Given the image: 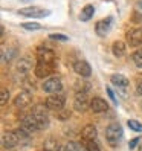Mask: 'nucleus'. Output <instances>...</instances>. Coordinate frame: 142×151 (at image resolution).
<instances>
[{
    "label": "nucleus",
    "mask_w": 142,
    "mask_h": 151,
    "mask_svg": "<svg viewBox=\"0 0 142 151\" xmlns=\"http://www.w3.org/2000/svg\"><path fill=\"white\" fill-rule=\"evenodd\" d=\"M122 127L119 125L118 122H112L105 127V140L109 142L110 147H116L119 144V140L122 139Z\"/></svg>",
    "instance_id": "obj_1"
},
{
    "label": "nucleus",
    "mask_w": 142,
    "mask_h": 151,
    "mask_svg": "<svg viewBox=\"0 0 142 151\" xmlns=\"http://www.w3.org/2000/svg\"><path fill=\"white\" fill-rule=\"evenodd\" d=\"M66 104V95L63 92L55 93V95H49L44 101V105H46L48 110H54V111H60L64 109Z\"/></svg>",
    "instance_id": "obj_2"
},
{
    "label": "nucleus",
    "mask_w": 142,
    "mask_h": 151,
    "mask_svg": "<svg viewBox=\"0 0 142 151\" xmlns=\"http://www.w3.org/2000/svg\"><path fill=\"white\" fill-rule=\"evenodd\" d=\"M37 63L55 66V52L46 46H40L37 49Z\"/></svg>",
    "instance_id": "obj_3"
},
{
    "label": "nucleus",
    "mask_w": 142,
    "mask_h": 151,
    "mask_svg": "<svg viewBox=\"0 0 142 151\" xmlns=\"http://www.w3.org/2000/svg\"><path fill=\"white\" fill-rule=\"evenodd\" d=\"M19 14L25 17H31V19H43V17H48L50 11L40 8V6H26V8H20Z\"/></svg>",
    "instance_id": "obj_4"
},
{
    "label": "nucleus",
    "mask_w": 142,
    "mask_h": 151,
    "mask_svg": "<svg viewBox=\"0 0 142 151\" xmlns=\"http://www.w3.org/2000/svg\"><path fill=\"white\" fill-rule=\"evenodd\" d=\"M20 128H22L23 131H26L28 134H32L34 131L40 130L38 122H37V119H35V116H34L32 111H31L29 114H25V116L22 118V121H20Z\"/></svg>",
    "instance_id": "obj_5"
},
{
    "label": "nucleus",
    "mask_w": 142,
    "mask_h": 151,
    "mask_svg": "<svg viewBox=\"0 0 142 151\" xmlns=\"http://www.w3.org/2000/svg\"><path fill=\"white\" fill-rule=\"evenodd\" d=\"M43 90L49 95L60 93V92H63V83H61V79L58 76H52L43 83Z\"/></svg>",
    "instance_id": "obj_6"
},
{
    "label": "nucleus",
    "mask_w": 142,
    "mask_h": 151,
    "mask_svg": "<svg viewBox=\"0 0 142 151\" xmlns=\"http://www.w3.org/2000/svg\"><path fill=\"white\" fill-rule=\"evenodd\" d=\"M32 113H34L35 119H37V122H38L40 130L46 128L49 125V116L46 113V105H35V107L32 109Z\"/></svg>",
    "instance_id": "obj_7"
},
{
    "label": "nucleus",
    "mask_w": 142,
    "mask_h": 151,
    "mask_svg": "<svg viewBox=\"0 0 142 151\" xmlns=\"http://www.w3.org/2000/svg\"><path fill=\"white\" fill-rule=\"evenodd\" d=\"M125 40H127V44H130L131 47L142 46V28L128 29L125 34Z\"/></svg>",
    "instance_id": "obj_8"
},
{
    "label": "nucleus",
    "mask_w": 142,
    "mask_h": 151,
    "mask_svg": "<svg viewBox=\"0 0 142 151\" xmlns=\"http://www.w3.org/2000/svg\"><path fill=\"white\" fill-rule=\"evenodd\" d=\"M74 109L78 113H84L87 109H90V101H89V98H87V93H75Z\"/></svg>",
    "instance_id": "obj_9"
},
{
    "label": "nucleus",
    "mask_w": 142,
    "mask_h": 151,
    "mask_svg": "<svg viewBox=\"0 0 142 151\" xmlns=\"http://www.w3.org/2000/svg\"><path fill=\"white\" fill-rule=\"evenodd\" d=\"M19 144H20V137L17 134V131H8L2 136V145L6 150H12Z\"/></svg>",
    "instance_id": "obj_10"
},
{
    "label": "nucleus",
    "mask_w": 142,
    "mask_h": 151,
    "mask_svg": "<svg viewBox=\"0 0 142 151\" xmlns=\"http://www.w3.org/2000/svg\"><path fill=\"white\" fill-rule=\"evenodd\" d=\"M32 92H28V90H23L20 92L19 95L15 96V99H14V105L17 109H26V107H29L31 102H32Z\"/></svg>",
    "instance_id": "obj_11"
},
{
    "label": "nucleus",
    "mask_w": 142,
    "mask_h": 151,
    "mask_svg": "<svg viewBox=\"0 0 142 151\" xmlns=\"http://www.w3.org/2000/svg\"><path fill=\"white\" fill-rule=\"evenodd\" d=\"M112 23H113L112 17H107V19H102L99 22H96V24H95L96 34H98L99 37H105V35L110 32V29H112Z\"/></svg>",
    "instance_id": "obj_12"
},
{
    "label": "nucleus",
    "mask_w": 142,
    "mask_h": 151,
    "mask_svg": "<svg viewBox=\"0 0 142 151\" xmlns=\"http://www.w3.org/2000/svg\"><path fill=\"white\" fill-rule=\"evenodd\" d=\"M74 70L81 76V78H89L92 75V67L90 64L87 63L84 60H79V61H75L74 63Z\"/></svg>",
    "instance_id": "obj_13"
},
{
    "label": "nucleus",
    "mask_w": 142,
    "mask_h": 151,
    "mask_svg": "<svg viewBox=\"0 0 142 151\" xmlns=\"http://www.w3.org/2000/svg\"><path fill=\"white\" fill-rule=\"evenodd\" d=\"M31 69H32V61L29 58L23 57V58H20L19 61H17V64H15V73L20 75V78H22V76L28 75V72H29Z\"/></svg>",
    "instance_id": "obj_14"
},
{
    "label": "nucleus",
    "mask_w": 142,
    "mask_h": 151,
    "mask_svg": "<svg viewBox=\"0 0 142 151\" xmlns=\"http://www.w3.org/2000/svg\"><path fill=\"white\" fill-rule=\"evenodd\" d=\"M107 109H109V104L102 98L95 96L90 99V110L93 113H104V111H107Z\"/></svg>",
    "instance_id": "obj_15"
},
{
    "label": "nucleus",
    "mask_w": 142,
    "mask_h": 151,
    "mask_svg": "<svg viewBox=\"0 0 142 151\" xmlns=\"http://www.w3.org/2000/svg\"><path fill=\"white\" fill-rule=\"evenodd\" d=\"M96 136H98V130L93 124H87V125L81 130V137L84 142H92L96 140Z\"/></svg>",
    "instance_id": "obj_16"
},
{
    "label": "nucleus",
    "mask_w": 142,
    "mask_h": 151,
    "mask_svg": "<svg viewBox=\"0 0 142 151\" xmlns=\"http://www.w3.org/2000/svg\"><path fill=\"white\" fill-rule=\"evenodd\" d=\"M34 72H35V76H37V78L44 79V78H48L52 72H54V66L37 63V66H35V69H34Z\"/></svg>",
    "instance_id": "obj_17"
},
{
    "label": "nucleus",
    "mask_w": 142,
    "mask_h": 151,
    "mask_svg": "<svg viewBox=\"0 0 142 151\" xmlns=\"http://www.w3.org/2000/svg\"><path fill=\"white\" fill-rule=\"evenodd\" d=\"M110 81H112L113 86H116L118 88H127L130 86L128 78L125 75H122V73H113L110 76Z\"/></svg>",
    "instance_id": "obj_18"
},
{
    "label": "nucleus",
    "mask_w": 142,
    "mask_h": 151,
    "mask_svg": "<svg viewBox=\"0 0 142 151\" xmlns=\"http://www.w3.org/2000/svg\"><path fill=\"white\" fill-rule=\"evenodd\" d=\"M125 50H127V44L124 43V41H115L113 43V46H112V52H113V55L115 57H124L125 55Z\"/></svg>",
    "instance_id": "obj_19"
},
{
    "label": "nucleus",
    "mask_w": 142,
    "mask_h": 151,
    "mask_svg": "<svg viewBox=\"0 0 142 151\" xmlns=\"http://www.w3.org/2000/svg\"><path fill=\"white\" fill-rule=\"evenodd\" d=\"M93 14H95V6L93 5H86L83 8L81 14H79V20L81 22H89L93 17Z\"/></svg>",
    "instance_id": "obj_20"
},
{
    "label": "nucleus",
    "mask_w": 142,
    "mask_h": 151,
    "mask_svg": "<svg viewBox=\"0 0 142 151\" xmlns=\"http://www.w3.org/2000/svg\"><path fill=\"white\" fill-rule=\"evenodd\" d=\"M87 148L83 145V144H79V142H74V140H70L66 144L64 147V151H86Z\"/></svg>",
    "instance_id": "obj_21"
},
{
    "label": "nucleus",
    "mask_w": 142,
    "mask_h": 151,
    "mask_svg": "<svg viewBox=\"0 0 142 151\" xmlns=\"http://www.w3.org/2000/svg\"><path fill=\"white\" fill-rule=\"evenodd\" d=\"M44 151H60V145H58V142L54 140V139H48L46 142H44V145H43Z\"/></svg>",
    "instance_id": "obj_22"
},
{
    "label": "nucleus",
    "mask_w": 142,
    "mask_h": 151,
    "mask_svg": "<svg viewBox=\"0 0 142 151\" xmlns=\"http://www.w3.org/2000/svg\"><path fill=\"white\" fill-rule=\"evenodd\" d=\"M131 60H133V63L136 64V67L142 69V49L133 52V54H131Z\"/></svg>",
    "instance_id": "obj_23"
},
{
    "label": "nucleus",
    "mask_w": 142,
    "mask_h": 151,
    "mask_svg": "<svg viewBox=\"0 0 142 151\" xmlns=\"http://www.w3.org/2000/svg\"><path fill=\"white\" fill-rule=\"evenodd\" d=\"M90 88V86L87 84V81H79L75 84V90L76 93H87V90Z\"/></svg>",
    "instance_id": "obj_24"
},
{
    "label": "nucleus",
    "mask_w": 142,
    "mask_h": 151,
    "mask_svg": "<svg viewBox=\"0 0 142 151\" xmlns=\"http://www.w3.org/2000/svg\"><path fill=\"white\" fill-rule=\"evenodd\" d=\"M8 101H9V90L8 88H2V92H0V105H6Z\"/></svg>",
    "instance_id": "obj_25"
},
{
    "label": "nucleus",
    "mask_w": 142,
    "mask_h": 151,
    "mask_svg": "<svg viewBox=\"0 0 142 151\" xmlns=\"http://www.w3.org/2000/svg\"><path fill=\"white\" fill-rule=\"evenodd\" d=\"M22 28L26 29V31H38V29H41V24L35 23V22H32V23H22Z\"/></svg>",
    "instance_id": "obj_26"
},
{
    "label": "nucleus",
    "mask_w": 142,
    "mask_h": 151,
    "mask_svg": "<svg viewBox=\"0 0 142 151\" xmlns=\"http://www.w3.org/2000/svg\"><path fill=\"white\" fill-rule=\"evenodd\" d=\"M2 55H3V61H8V63H9V61L14 58V55H17V50H15V49H9V50L6 52V50L3 49Z\"/></svg>",
    "instance_id": "obj_27"
},
{
    "label": "nucleus",
    "mask_w": 142,
    "mask_h": 151,
    "mask_svg": "<svg viewBox=\"0 0 142 151\" xmlns=\"http://www.w3.org/2000/svg\"><path fill=\"white\" fill-rule=\"evenodd\" d=\"M127 125L130 127V130H133V131H138V133H141L142 131V124L141 122H138V121H128L127 122Z\"/></svg>",
    "instance_id": "obj_28"
},
{
    "label": "nucleus",
    "mask_w": 142,
    "mask_h": 151,
    "mask_svg": "<svg viewBox=\"0 0 142 151\" xmlns=\"http://www.w3.org/2000/svg\"><path fill=\"white\" fill-rule=\"evenodd\" d=\"M57 118L60 119V121H66V119H69L70 118V111L69 110H60V111H57Z\"/></svg>",
    "instance_id": "obj_29"
},
{
    "label": "nucleus",
    "mask_w": 142,
    "mask_h": 151,
    "mask_svg": "<svg viewBox=\"0 0 142 151\" xmlns=\"http://www.w3.org/2000/svg\"><path fill=\"white\" fill-rule=\"evenodd\" d=\"M86 148H87V151H101V148H99V145H98V142H96V140L87 142Z\"/></svg>",
    "instance_id": "obj_30"
},
{
    "label": "nucleus",
    "mask_w": 142,
    "mask_h": 151,
    "mask_svg": "<svg viewBox=\"0 0 142 151\" xmlns=\"http://www.w3.org/2000/svg\"><path fill=\"white\" fill-rule=\"evenodd\" d=\"M49 38L57 40V41H69V37H66V35H63V34H50Z\"/></svg>",
    "instance_id": "obj_31"
},
{
    "label": "nucleus",
    "mask_w": 142,
    "mask_h": 151,
    "mask_svg": "<svg viewBox=\"0 0 142 151\" xmlns=\"http://www.w3.org/2000/svg\"><path fill=\"white\" fill-rule=\"evenodd\" d=\"M131 20L135 22V23H141L142 22V14L138 12V11H135V12H133V15H131Z\"/></svg>",
    "instance_id": "obj_32"
},
{
    "label": "nucleus",
    "mask_w": 142,
    "mask_h": 151,
    "mask_svg": "<svg viewBox=\"0 0 142 151\" xmlns=\"http://www.w3.org/2000/svg\"><path fill=\"white\" fill-rule=\"evenodd\" d=\"M107 93H109V98H110V99L115 102V104H118V99H116V96H115V93H113V90H112V88L110 87H107Z\"/></svg>",
    "instance_id": "obj_33"
},
{
    "label": "nucleus",
    "mask_w": 142,
    "mask_h": 151,
    "mask_svg": "<svg viewBox=\"0 0 142 151\" xmlns=\"http://www.w3.org/2000/svg\"><path fill=\"white\" fill-rule=\"evenodd\" d=\"M139 140H141L139 137H135V139H131V140H130V144H128V148H130V150H133V148H135V147L138 145V142H139Z\"/></svg>",
    "instance_id": "obj_34"
},
{
    "label": "nucleus",
    "mask_w": 142,
    "mask_h": 151,
    "mask_svg": "<svg viewBox=\"0 0 142 151\" xmlns=\"http://www.w3.org/2000/svg\"><path fill=\"white\" fill-rule=\"evenodd\" d=\"M136 93H138L139 96H142V81H139L138 86H136Z\"/></svg>",
    "instance_id": "obj_35"
},
{
    "label": "nucleus",
    "mask_w": 142,
    "mask_h": 151,
    "mask_svg": "<svg viewBox=\"0 0 142 151\" xmlns=\"http://www.w3.org/2000/svg\"><path fill=\"white\" fill-rule=\"evenodd\" d=\"M136 11L142 14V0H138V3H136Z\"/></svg>",
    "instance_id": "obj_36"
},
{
    "label": "nucleus",
    "mask_w": 142,
    "mask_h": 151,
    "mask_svg": "<svg viewBox=\"0 0 142 151\" xmlns=\"http://www.w3.org/2000/svg\"><path fill=\"white\" fill-rule=\"evenodd\" d=\"M22 2H31V0H22Z\"/></svg>",
    "instance_id": "obj_37"
},
{
    "label": "nucleus",
    "mask_w": 142,
    "mask_h": 151,
    "mask_svg": "<svg viewBox=\"0 0 142 151\" xmlns=\"http://www.w3.org/2000/svg\"><path fill=\"white\" fill-rule=\"evenodd\" d=\"M141 151H142V145H141Z\"/></svg>",
    "instance_id": "obj_38"
}]
</instances>
